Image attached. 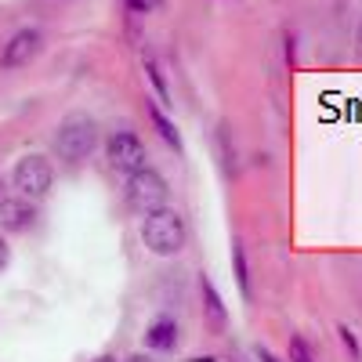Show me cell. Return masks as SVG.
I'll return each mask as SVG.
<instances>
[{
	"label": "cell",
	"instance_id": "obj_5",
	"mask_svg": "<svg viewBox=\"0 0 362 362\" xmlns=\"http://www.w3.org/2000/svg\"><path fill=\"white\" fill-rule=\"evenodd\" d=\"M105 160H109V167L119 170V174H134V170L145 167L148 153H145V141H141L134 131H112V134L105 138Z\"/></svg>",
	"mask_w": 362,
	"mask_h": 362
},
{
	"label": "cell",
	"instance_id": "obj_21",
	"mask_svg": "<svg viewBox=\"0 0 362 362\" xmlns=\"http://www.w3.org/2000/svg\"><path fill=\"white\" fill-rule=\"evenodd\" d=\"M358 47H362V25H358Z\"/></svg>",
	"mask_w": 362,
	"mask_h": 362
},
{
	"label": "cell",
	"instance_id": "obj_1",
	"mask_svg": "<svg viewBox=\"0 0 362 362\" xmlns=\"http://www.w3.org/2000/svg\"><path fill=\"white\" fill-rule=\"evenodd\" d=\"M185 239H189L185 218H181L174 206H160V210H153V214H145V221H141V243H145L148 254L174 257V254L185 250Z\"/></svg>",
	"mask_w": 362,
	"mask_h": 362
},
{
	"label": "cell",
	"instance_id": "obj_8",
	"mask_svg": "<svg viewBox=\"0 0 362 362\" xmlns=\"http://www.w3.org/2000/svg\"><path fill=\"white\" fill-rule=\"evenodd\" d=\"M199 293H203V315H206L210 334H225L228 329V308H225V300H221V293H218L210 276H199Z\"/></svg>",
	"mask_w": 362,
	"mask_h": 362
},
{
	"label": "cell",
	"instance_id": "obj_4",
	"mask_svg": "<svg viewBox=\"0 0 362 362\" xmlns=\"http://www.w3.org/2000/svg\"><path fill=\"white\" fill-rule=\"evenodd\" d=\"M11 181H15V189H18L22 199H44L51 192V185H54V167H51L47 156L29 153V156H22L15 163Z\"/></svg>",
	"mask_w": 362,
	"mask_h": 362
},
{
	"label": "cell",
	"instance_id": "obj_20",
	"mask_svg": "<svg viewBox=\"0 0 362 362\" xmlns=\"http://www.w3.org/2000/svg\"><path fill=\"white\" fill-rule=\"evenodd\" d=\"M95 362H119V358H116V355H98Z\"/></svg>",
	"mask_w": 362,
	"mask_h": 362
},
{
	"label": "cell",
	"instance_id": "obj_17",
	"mask_svg": "<svg viewBox=\"0 0 362 362\" xmlns=\"http://www.w3.org/2000/svg\"><path fill=\"white\" fill-rule=\"evenodd\" d=\"M254 355H257V362H283V358H276V355H272L268 348H257Z\"/></svg>",
	"mask_w": 362,
	"mask_h": 362
},
{
	"label": "cell",
	"instance_id": "obj_2",
	"mask_svg": "<svg viewBox=\"0 0 362 362\" xmlns=\"http://www.w3.org/2000/svg\"><path fill=\"white\" fill-rule=\"evenodd\" d=\"M98 145V127L87 112H69L54 131V153L66 163H83Z\"/></svg>",
	"mask_w": 362,
	"mask_h": 362
},
{
	"label": "cell",
	"instance_id": "obj_9",
	"mask_svg": "<svg viewBox=\"0 0 362 362\" xmlns=\"http://www.w3.org/2000/svg\"><path fill=\"white\" fill-rule=\"evenodd\" d=\"M145 348L148 351H174L177 348V322L170 315H160L145 329Z\"/></svg>",
	"mask_w": 362,
	"mask_h": 362
},
{
	"label": "cell",
	"instance_id": "obj_18",
	"mask_svg": "<svg viewBox=\"0 0 362 362\" xmlns=\"http://www.w3.org/2000/svg\"><path fill=\"white\" fill-rule=\"evenodd\" d=\"M124 362H156V358H153V355H145V351H134V355L124 358Z\"/></svg>",
	"mask_w": 362,
	"mask_h": 362
},
{
	"label": "cell",
	"instance_id": "obj_11",
	"mask_svg": "<svg viewBox=\"0 0 362 362\" xmlns=\"http://www.w3.org/2000/svg\"><path fill=\"white\" fill-rule=\"evenodd\" d=\"M232 268H235V283L243 290V297H250V264H247V250L239 239L232 243Z\"/></svg>",
	"mask_w": 362,
	"mask_h": 362
},
{
	"label": "cell",
	"instance_id": "obj_6",
	"mask_svg": "<svg viewBox=\"0 0 362 362\" xmlns=\"http://www.w3.org/2000/svg\"><path fill=\"white\" fill-rule=\"evenodd\" d=\"M40 47H44V33L33 29V25H25V29H18V33L4 44L0 66H4V69H22V66H29L40 54Z\"/></svg>",
	"mask_w": 362,
	"mask_h": 362
},
{
	"label": "cell",
	"instance_id": "obj_19",
	"mask_svg": "<svg viewBox=\"0 0 362 362\" xmlns=\"http://www.w3.org/2000/svg\"><path fill=\"white\" fill-rule=\"evenodd\" d=\"M189 362H218V358H210V355H196V358H189Z\"/></svg>",
	"mask_w": 362,
	"mask_h": 362
},
{
	"label": "cell",
	"instance_id": "obj_13",
	"mask_svg": "<svg viewBox=\"0 0 362 362\" xmlns=\"http://www.w3.org/2000/svg\"><path fill=\"white\" fill-rule=\"evenodd\" d=\"M286 362H315V351H312V344H308L305 337H300V334H293V337H290Z\"/></svg>",
	"mask_w": 362,
	"mask_h": 362
},
{
	"label": "cell",
	"instance_id": "obj_15",
	"mask_svg": "<svg viewBox=\"0 0 362 362\" xmlns=\"http://www.w3.org/2000/svg\"><path fill=\"white\" fill-rule=\"evenodd\" d=\"M8 261H11V247H8V239H4V232H0V272L8 268Z\"/></svg>",
	"mask_w": 362,
	"mask_h": 362
},
{
	"label": "cell",
	"instance_id": "obj_7",
	"mask_svg": "<svg viewBox=\"0 0 362 362\" xmlns=\"http://www.w3.org/2000/svg\"><path fill=\"white\" fill-rule=\"evenodd\" d=\"M37 225V206L33 199H22V196H8L0 199V232L8 235H22Z\"/></svg>",
	"mask_w": 362,
	"mask_h": 362
},
{
	"label": "cell",
	"instance_id": "obj_14",
	"mask_svg": "<svg viewBox=\"0 0 362 362\" xmlns=\"http://www.w3.org/2000/svg\"><path fill=\"white\" fill-rule=\"evenodd\" d=\"M337 337H341V344L348 348L351 362H362V344H358V337H355V329H351L348 322H341V326H337Z\"/></svg>",
	"mask_w": 362,
	"mask_h": 362
},
{
	"label": "cell",
	"instance_id": "obj_10",
	"mask_svg": "<svg viewBox=\"0 0 362 362\" xmlns=\"http://www.w3.org/2000/svg\"><path fill=\"white\" fill-rule=\"evenodd\" d=\"M148 116H153V124H156V131H160V138L174 148V153H181V134H177V127L167 119V112L160 109V105H148Z\"/></svg>",
	"mask_w": 362,
	"mask_h": 362
},
{
	"label": "cell",
	"instance_id": "obj_3",
	"mask_svg": "<svg viewBox=\"0 0 362 362\" xmlns=\"http://www.w3.org/2000/svg\"><path fill=\"white\" fill-rule=\"evenodd\" d=\"M127 206L138 210V214H153V210L167 206V177L153 167H141L134 174H127Z\"/></svg>",
	"mask_w": 362,
	"mask_h": 362
},
{
	"label": "cell",
	"instance_id": "obj_12",
	"mask_svg": "<svg viewBox=\"0 0 362 362\" xmlns=\"http://www.w3.org/2000/svg\"><path fill=\"white\" fill-rule=\"evenodd\" d=\"M145 76H148V83H153V90H156V105H174L170 102V87H167V80H163V73H160V66H156V58H145Z\"/></svg>",
	"mask_w": 362,
	"mask_h": 362
},
{
	"label": "cell",
	"instance_id": "obj_16",
	"mask_svg": "<svg viewBox=\"0 0 362 362\" xmlns=\"http://www.w3.org/2000/svg\"><path fill=\"white\" fill-rule=\"evenodd\" d=\"M124 4H127V11H134V15H141V11H148V8H153L148 0H124Z\"/></svg>",
	"mask_w": 362,
	"mask_h": 362
}]
</instances>
